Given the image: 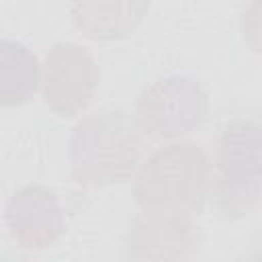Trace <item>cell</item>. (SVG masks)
<instances>
[{
  "instance_id": "3957f363",
  "label": "cell",
  "mask_w": 262,
  "mask_h": 262,
  "mask_svg": "<svg viewBox=\"0 0 262 262\" xmlns=\"http://www.w3.org/2000/svg\"><path fill=\"white\" fill-rule=\"evenodd\" d=\"M262 139L254 119H235L223 127L213 166L211 199L223 219H242L260 203Z\"/></svg>"
},
{
  "instance_id": "30bf717a",
  "label": "cell",
  "mask_w": 262,
  "mask_h": 262,
  "mask_svg": "<svg viewBox=\"0 0 262 262\" xmlns=\"http://www.w3.org/2000/svg\"><path fill=\"white\" fill-rule=\"evenodd\" d=\"M252 262H258V258H254V260H252Z\"/></svg>"
},
{
  "instance_id": "ba28073f",
  "label": "cell",
  "mask_w": 262,
  "mask_h": 262,
  "mask_svg": "<svg viewBox=\"0 0 262 262\" xmlns=\"http://www.w3.org/2000/svg\"><path fill=\"white\" fill-rule=\"evenodd\" d=\"M149 12V2H76L70 16L80 35L92 41L129 37Z\"/></svg>"
},
{
  "instance_id": "277c9868",
  "label": "cell",
  "mask_w": 262,
  "mask_h": 262,
  "mask_svg": "<svg viewBox=\"0 0 262 262\" xmlns=\"http://www.w3.org/2000/svg\"><path fill=\"white\" fill-rule=\"evenodd\" d=\"M209 117L207 90L188 76L154 80L137 98L133 119L145 139L160 143L182 141Z\"/></svg>"
},
{
  "instance_id": "52a82bcc",
  "label": "cell",
  "mask_w": 262,
  "mask_h": 262,
  "mask_svg": "<svg viewBox=\"0 0 262 262\" xmlns=\"http://www.w3.org/2000/svg\"><path fill=\"white\" fill-rule=\"evenodd\" d=\"M4 219L10 237L29 252L53 246L66 229L59 199L43 184H25L6 203Z\"/></svg>"
},
{
  "instance_id": "8992f818",
  "label": "cell",
  "mask_w": 262,
  "mask_h": 262,
  "mask_svg": "<svg viewBox=\"0 0 262 262\" xmlns=\"http://www.w3.org/2000/svg\"><path fill=\"white\" fill-rule=\"evenodd\" d=\"M201 231L190 215L141 211L123 233V252L131 262H190Z\"/></svg>"
},
{
  "instance_id": "5b68a950",
  "label": "cell",
  "mask_w": 262,
  "mask_h": 262,
  "mask_svg": "<svg viewBox=\"0 0 262 262\" xmlns=\"http://www.w3.org/2000/svg\"><path fill=\"white\" fill-rule=\"evenodd\" d=\"M98 82V66L80 43L59 41L51 45L41 61L39 92L45 106L61 119L82 115L90 106Z\"/></svg>"
},
{
  "instance_id": "9c48e42d",
  "label": "cell",
  "mask_w": 262,
  "mask_h": 262,
  "mask_svg": "<svg viewBox=\"0 0 262 262\" xmlns=\"http://www.w3.org/2000/svg\"><path fill=\"white\" fill-rule=\"evenodd\" d=\"M41 61L23 43L0 39V108L27 104L39 92Z\"/></svg>"
},
{
  "instance_id": "7a4b0ae2",
  "label": "cell",
  "mask_w": 262,
  "mask_h": 262,
  "mask_svg": "<svg viewBox=\"0 0 262 262\" xmlns=\"http://www.w3.org/2000/svg\"><path fill=\"white\" fill-rule=\"evenodd\" d=\"M213 164L192 141L164 143L133 174V196L141 211L194 215L211 199Z\"/></svg>"
},
{
  "instance_id": "6da1fadb",
  "label": "cell",
  "mask_w": 262,
  "mask_h": 262,
  "mask_svg": "<svg viewBox=\"0 0 262 262\" xmlns=\"http://www.w3.org/2000/svg\"><path fill=\"white\" fill-rule=\"evenodd\" d=\"M145 137L133 115L100 108L80 119L70 139V170L76 184L104 188L121 184L143 162Z\"/></svg>"
}]
</instances>
